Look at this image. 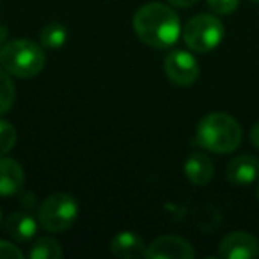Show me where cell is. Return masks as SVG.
<instances>
[{"instance_id":"cell-1","label":"cell","mask_w":259,"mask_h":259,"mask_svg":"<svg viewBox=\"0 0 259 259\" xmlns=\"http://www.w3.org/2000/svg\"><path fill=\"white\" fill-rule=\"evenodd\" d=\"M134 30L142 43L163 50L178 43L181 36V23L169 6L149 2L135 13Z\"/></svg>"},{"instance_id":"cell-2","label":"cell","mask_w":259,"mask_h":259,"mask_svg":"<svg viewBox=\"0 0 259 259\" xmlns=\"http://www.w3.org/2000/svg\"><path fill=\"white\" fill-rule=\"evenodd\" d=\"M241 126L233 115L224 112H211L199 121L195 141L201 148L211 153L226 155L233 153L241 144Z\"/></svg>"},{"instance_id":"cell-3","label":"cell","mask_w":259,"mask_h":259,"mask_svg":"<svg viewBox=\"0 0 259 259\" xmlns=\"http://www.w3.org/2000/svg\"><path fill=\"white\" fill-rule=\"evenodd\" d=\"M0 66L16 78H34L45 68V52L30 39L9 41L0 50Z\"/></svg>"},{"instance_id":"cell-4","label":"cell","mask_w":259,"mask_h":259,"mask_svg":"<svg viewBox=\"0 0 259 259\" xmlns=\"http://www.w3.org/2000/svg\"><path fill=\"white\" fill-rule=\"evenodd\" d=\"M78 211V202L73 195L57 192L41 202L37 220L48 233H64L75 224Z\"/></svg>"},{"instance_id":"cell-5","label":"cell","mask_w":259,"mask_h":259,"mask_svg":"<svg viewBox=\"0 0 259 259\" xmlns=\"http://www.w3.org/2000/svg\"><path fill=\"white\" fill-rule=\"evenodd\" d=\"M224 23L213 15H199L187 22L183 29V39L187 47L199 54L211 52L224 39Z\"/></svg>"},{"instance_id":"cell-6","label":"cell","mask_w":259,"mask_h":259,"mask_svg":"<svg viewBox=\"0 0 259 259\" xmlns=\"http://www.w3.org/2000/svg\"><path fill=\"white\" fill-rule=\"evenodd\" d=\"M163 69H165L167 78L172 83L181 87L192 85L195 80L199 78V62L195 61V57L190 52L185 50H172L165 57L163 62Z\"/></svg>"},{"instance_id":"cell-7","label":"cell","mask_w":259,"mask_h":259,"mask_svg":"<svg viewBox=\"0 0 259 259\" xmlns=\"http://www.w3.org/2000/svg\"><path fill=\"white\" fill-rule=\"evenodd\" d=\"M146 259H194L195 250L190 241L174 234H165L146 247Z\"/></svg>"},{"instance_id":"cell-8","label":"cell","mask_w":259,"mask_h":259,"mask_svg":"<svg viewBox=\"0 0 259 259\" xmlns=\"http://www.w3.org/2000/svg\"><path fill=\"white\" fill-rule=\"evenodd\" d=\"M219 255L222 259H255L259 255V241L247 231H234L220 241Z\"/></svg>"},{"instance_id":"cell-9","label":"cell","mask_w":259,"mask_h":259,"mask_svg":"<svg viewBox=\"0 0 259 259\" xmlns=\"http://www.w3.org/2000/svg\"><path fill=\"white\" fill-rule=\"evenodd\" d=\"M226 176L231 183L238 185V187L254 183L259 178V160L250 155L238 156L227 163Z\"/></svg>"},{"instance_id":"cell-10","label":"cell","mask_w":259,"mask_h":259,"mask_svg":"<svg viewBox=\"0 0 259 259\" xmlns=\"http://www.w3.org/2000/svg\"><path fill=\"white\" fill-rule=\"evenodd\" d=\"M25 174L23 169L16 160L8 158V156H0V195L9 197L22 190Z\"/></svg>"},{"instance_id":"cell-11","label":"cell","mask_w":259,"mask_h":259,"mask_svg":"<svg viewBox=\"0 0 259 259\" xmlns=\"http://www.w3.org/2000/svg\"><path fill=\"white\" fill-rule=\"evenodd\" d=\"M144 240L134 231H122V233L115 234L114 240L110 241V250L115 257L119 259H137L146 255Z\"/></svg>"},{"instance_id":"cell-12","label":"cell","mask_w":259,"mask_h":259,"mask_svg":"<svg viewBox=\"0 0 259 259\" xmlns=\"http://www.w3.org/2000/svg\"><path fill=\"white\" fill-rule=\"evenodd\" d=\"M37 227H39V220L34 219L30 213H13L6 220V233L18 243H27L37 234Z\"/></svg>"},{"instance_id":"cell-13","label":"cell","mask_w":259,"mask_h":259,"mask_svg":"<svg viewBox=\"0 0 259 259\" xmlns=\"http://www.w3.org/2000/svg\"><path fill=\"white\" fill-rule=\"evenodd\" d=\"M215 167L208 155L204 153H194L185 162V174L194 185H208L213 178Z\"/></svg>"},{"instance_id":"cell-14","label":"cell","mask_w":259,"mask_h":259,"mask_svg":"<svg viewBox=\"0 0 259 259\" xmlns=\"http://www.w3.org/2000/svg\"><path fill=\"white\" fill-rule=\"evenodd\" d=\"M41 47L48 48V50H59L66 45L68 41V29L62 23L52 22L45 25L39 32Z\"/></svg>"},{"instance_id":"cell-15","label":"cell","mask_w":259,"mask_h":259,"mask_svg":"<svg viewBox=\"0 0 259 259\" xmlns=\"http://www.w3.org/2000/svg\"><path fill=\"white\" fill-rule=\"evenodd\" d=\"M27 255L30 259H61L64 252H62L59 241L52 240V238H39L30 245Z\"/></svg>"},{"instance_id":"cell-16","label":"cell","mask_w":259,"mask_h":259,"mask_svg":"<svg viewBox=\"0 0 259 259\" xmlns=\"http://www.w3.org/2000/svg\"><path fill=\"white\" fill-rule=\"evenodd\" d=\"M15 103V83L9 73L0 68V115L6 114Z\"/></svg>"},{"instance_id":"cell-17","label":"cell","mask_w":259,"mask_h":259,"mask_svg":"<svg viewBox=\"0 0 259 259\" xmlns=\"http://www.w3.org/2000/svg\"><path fill=\"white\" fill-rule=\"evenodd\" d=\"M16 144V128L11 122L0 119V156L9 153Z\"/></svg>"},{"instance_id":"cell-18","label":"cell","mask_w":259,"mask_h":259,"mask_svg":"<svg viewBox=\"0 0 259 259\" xmlns=\"http://www.w3.org/2000/svg\"><path fill=\"white\" fill-rule=\"evenodd\" d=\"M211 11H215L217 15H231L233 11H236L240 0H206Z\"/></svg>"},{"instance_id":"cell-19","label":"cell","mask_w":259,"mask_h":259,"mask_svg":"<svg viewBox=\"0 0 259 259\" xmlns=\"http://www.w3.org/2000/svg\"><path fill=\"white\" fill-rule=\"evenodd\" d=\"M23 255L25 254L16 245L0 240V259H22Z\"/></svg>"},{"instance_id":"cell-20","label":"cell","mask_w":259,"mask_h":259,"mask_svg":"<svg viewBox=\"0 0 259 259\" xmlns=\"http://www.w3.org/2000/svg\"><path fill=\"white\" fill-rule=\"evenodd\" d=\"M250 142H252V146H254V148L259 149V122L255 126H252V130H250Z\"/></svg>"},{"instance_id":"cell-21","label":"cell","mask_w":259,"mask_h":259,"mask_svg":"<svg viewBox=\"0 0 259 259\" xmlns=\"http://www.w3.org/2000/svg\"><path fill=\"white\" fill-rule=\"evenodd\" d=\"M169 2L176 8H192L194 4H197V0H169Z\"/></svg>"},{"instance_id":"cell-22","label":"cell","mask_w":259,"mask_h":259,"mask_svg":"<svg viewBox=\"0 0 259 259\" xmlns=\"http://www.w3.org/2000/svg\"><path fill=\"white\" fill-rule=\"evenodd\" d=\"M0 224H2V211H0Z\"/></svg>"},{"instance_id":"cell-23","label":"cell","mask_w":259,"mask_h":259,"mask_svg":"<svg viewBox=\"0 0 259 259\" xmlns=\"http://www.w3.org/2000/svg\"><path fill=\"white\" fill-rule=\"evenodd\" d=\"M252 2H255V4H259V0H252Z\"/></svg>"},{"instance_id":"cell-24","label":"cell","mask_w":259,"mask_h":259,"mask_svg":"<svg viewBox=\"0 0 259 259\" xmlns=\"http://www.w3.org/2000/svg\"><path fill=\"white\" fill-rule=\"evenodd\" d=\"M257 199H259V188H257Z\"/></svg>"}]
</instances>
